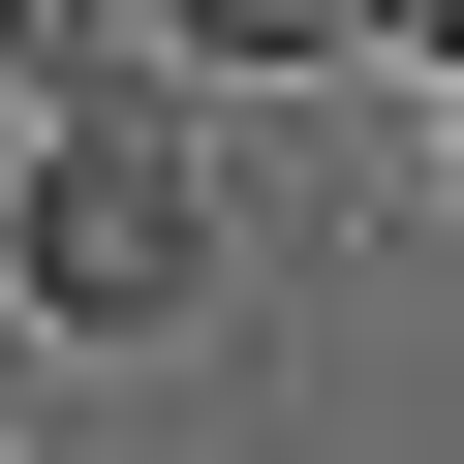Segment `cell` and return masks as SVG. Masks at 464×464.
I'll return each mask as SVG.
<instances>
[{"mask_svg": "<svg viewBox=\"0 0 464 464\" xmlns=\"http://www.w3.org/2000/svg\"><path fill=\"white\" fill-rule=\"evenodd\" d=\"M0 310H32V341H186V310H217V155L155 124V63L32 124V186H0Z\"/></svg>", "mask_w": 464, "mask_h": 464, "instance_id": "obj_1", "label": "cell"}, {"mask_svg": "<svg viewBox=\"0 0 464 464\" xmlns=\"http://www.w3.org/2000/svg\"><path fill=\"white\" fill-rule=\"evenodd\" d=\"M186 63L217 93H310V63H372V0H186Z\"/></svg>", "mask_w": 464, "mask_h": 464, "instance_id": "obj_2", "label": "cell"}, {"mask_svg": "<svg viewBox=\"0 0 464 464\" xmlns=\"http://www.w3.org/2000/svg\"><path fill=\"white\" fill-rule=\"evenodd\" d=\"M0 93H93V32H63V0H0Z\"/></svg>", "mask_w": 464, "mask_h": 464, "instance_id": "obj_3", "label": "cell"}, {"mask_svg": "<svg viewBox=\"0 0 464 464\" xmlns=\"http://www.w3.org/2000/svg\"><path fill=\"white\" fill-rule=\"evenodd\" d=\"M433 155H464V32H433Z\"/></svg>", "mask_w": 464, "mask_h": 464, "instance_id": "obj_4", "label": "cell"}]
</instances>
